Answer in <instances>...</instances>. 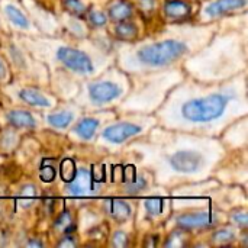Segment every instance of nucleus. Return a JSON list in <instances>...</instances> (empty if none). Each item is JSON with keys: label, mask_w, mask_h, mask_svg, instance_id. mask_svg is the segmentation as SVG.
<instances>
[{"label": "nucleus", "mask_w": 248, "mask_h": 248, "mask_svg": "<svg viewBox=\"0 0 248 248\" xmlns=\"http://www.w3.org/2000/svg\"><path fill=\"white\" fill-rule=\"evenodd\" d=\"M235 97L237 96L234 92L225 90L190 97L185 100L179 108L180 119L189 125H208L221 119Z\"/></svg>", "instance_id": "1"}, {"label": "nucleus", "mask_w": 248, "mask_h": 248, "mask_svg": "<svg viewBox=\"0 0 248 248\" xmlns=\"http://www.w3.org/2000/svg\"><path fill=\"white\" fill-rule=\"evenodd\" d=\"M187 49V44L182 39H163L141 46L135 52V61L145 68H160L182 58Z\"/></svg>", "instance_id": "2"}, {"label": "nucleus", "mask_w": 248, "mask_h": 248, "mask_svg": "<svg viewBox=\"0 0 248 248\" xmlns=\"http://www.w3.org/2000/svg\"><path fill=\"white\" fill-rule=\"evenodd\" d=\"M57 60L70 71L77 74H93L94 73V64L92 58L81 49L73 48V46H60L55 54Z\"/></svg>", "instance_id": "3"}, {"label": "nucleus", "mask_w": 248, "mask_h": 248, "mask_svg": "<svg viewBox=\"0 0 248 248\" xmlns=\"http://www.w3.org/2000/svg\"><path fill=\"white\" fill-rule=\"evenodd\" d=\"M169 167L180 174H195L203 166V155L195 150H177L169 155Z\"/></svg>", "instance_id": "4"}, {"label": "nucleus", "mask_w": 248, "mask_h": 248, "mask_svg": "<svg viewBox=\"0 0 248 248\" xmlns=\"http://www.w3.org/2000/svg\"><path fill=\"white\" fill-rule=\"evenodd\" d=\"M89 99L93 105H106L119 99L124 93V87L112 80H100L89 84Z\"/></svg>", "instance_id": "5"}, {"label": "nucleus", "mask_w": 248, "mask_h": 248, "mask_svg": "<svg viewBox=\"0 0 248 248\" xmlns=\"http://www.w3.org/2000/svg\"><path fill=\"white\" fill-rule=\"evenodd\" d=\"M142 132V126L135 124V122H121V124H115L112 126H108L102 137L105 141L110 142V144H122L126 140L140 135Z\"/></svg>", "instance_id": "6"}, {"label": "nucleus", "mask_w": 248, "mask_h": 248, "mask_svg": "<svg viewBox=\"0 0 248 248\" xmlns=\"http://www.w3.org/2000/svg\"><path fill=\"white\" fill-rule=\"evenodd\" d=\"M217 222L215 214L211 212H189V214H182L177 217V225L179 228L185 231H192V230H205L209 227H214Z\"/></svg>", "instance_id": "7"}, {"label": "nucleus", "mask_w": 248, "mask_h": 248, "mask_svg": "<svg viewBox=\"0 0 248 248\" xmlns=\"http://www.w3.org/2000/svg\"><path fill=\"white\" fill-rule=\"evenodd\" d=\"M65 185H67L65 186L67 192L74 196H84L90 192H94V189H96L93 176L86 169H78L76 171V176L73 177V180H70Z\"/></svg>", "instance_id": "8"}, {"label": "nucleus", "mask_w": 248, "mask_h": 248, "mask_svg": "<svg viewBox=\"0 0 248 248\" xmlns=\"http://www.w3.org/2000/svg\"><path fill=\"white\" fill-rule=\"evenodd\" d=\"M247 0H214L212 3H209L203 13L208 17H218L227 13H231L234 10L243 9L246 7Z\"/></svg>", "instance_id": "9"}, {"label": "nucleus", "mask_w": 248, "mask_h": 248, "mask_svg": "<svg viewBox=\"0 0 248 248\" xmlns=\"http://www.w3.org/2000/svg\"><path fill=\"white\" fill-rule=\"evenodd\" d=\"M164 15L171 20H182L192 15V6L183 0H167L164 3Z\"/></svg>", "instance_id": "10"}, {"label": "nucleus", "mask_w": 248, "mask_h": 248, "mask_svg": "<svg viewBox=\"0 0 248 248\" xmlns=\"http://www.w3.org/2000/svg\"><path fill=\"white\" fill-rule=\"evenodd\" d=\"M108 15L115 22L129 20L134 15V6L126 0H115L109 4Z\"/></svg>", "instance_id": "11"}, {"label": "nucleus", "mask_w": 248, "mask_h": 248, "mask_svg": "<svg viewBox=\"0 0 248 248\" xmlns=\"http://www.w3.org/2000/svg\"><path fill=\"white\" fill-rule=\"evenodd\" d=\"M7 121L12 126L15 128H35L36 125V121L35 118L32 116L31 112L28 110H23V109H15L12 112L7 113Z\"/></svg>", "instance_id": "12"}, {"label": "nucleus", "mask_w": 248, "mask_h": 248, "mask_svg": "<svg viewBox=\"0 0 248 248\" xmlns=\"http://www.w3.org/2000/svg\"><path fill=\"white\" fill-rule=\"evenodd\" d=\"M100 125V121L97 118H92V116H87V118H83L76 126H74V134L77 137H80L81 140L84 141H89L94 137L96 134V129L99 128Z\"/></svg>", "instance_id": "13"}, {"label": "nucleus", "mask_w": 248, "mask_h": 248, "mask_svg": "<svg viewBox=\"0 0 248 248\" xmlns=\"http://www.w3.org/2000/svg\"><path fill=\"white\" fill-rule=\"evenodd\" d=\"M105 206H106V212L118 222H124L131 217V206L124 201L112 199V201H108Z\"/></svg>", "instance_id": "14"}, {"label": "nucleus", "mask_w": 248, "mask_h": 248, "mask_svg": "<svg viewBox=\"0 0 248 248\" xmlns=\"http://www.w3.org/2000/svg\"><path fill=\"white\" fill-rule=\"evenodd\" d=\"M19 97L31 105V106H38V108H49L51 102L48 100V97L45 94H42L41 92L35 90V89H23L19 93Z\"/></svg>", "instance_id": "15"}, {"label": "nucleus", "mask_w": 248, "mask_h": 248, "mask_svg": "<svg viewBox=\"0 0 248 248\" xmlns=\"http://www.w3.org/2000/svg\"><path fill=\"white\" fill-rule=\"evenodd\" d=\"M115 35H116V38H119L122 41H131V39L137 38L138 28L128 20H122V22H118V25L115 28Z\"/></svg>", "instance_id": "16"}, {"label": "nucleus", "mask_w": 248, "mask_h": 248, "mask_svg": "<svg viewBox=\"0 0 248 248\" xmlns=\"http://www.w3.org/2000/svg\"><path fill=\"white\" fill-rule=\"evenodd\" d=\"M4 12H6L7 17L10 19V22H12L15 26H17V28H20V29H28V28H29V19H28L16 6L7 4V6L4 7Z\"/></svg>", "instance_id": "17"}, {"label": "nucleus", "mask_w": 248, "mask_h": 248, "mask_svg": "<svg viewBox=\"0 0 248 248\" xmlns=\"http://www.w3.org/2000/svg\"><path fill=\"white\" fill-rule=\"evenodd\" d=\"M73 119H74V113L73 112H68V110L51 113L48 116L49 125H52L54 128H58V129H65L73 122Z\"/></svg>", "instance_id": "18"}, {"label": "nucleus", "mask_w": 248, "mask_h": 248, "mask_svg": "<svg viewBox=\"0 0 248 248\" xmlns=\"http://www.w3.org/2000/svg\"><path fill=\"white\" fill-rule=\"evenodd\" d=\"M54 228L58 230V231H62L65 234H70L71 231H74L76 225L73 224V215L68 211L61 212V215L54 222Z\"/></svg>", "instance_id": "19"}, {"label": "nucleus", "mask_w": 248, "mask_h": 248, "mask_svg": "<svg viewBox=\"0 0 248 248\" xmlns=\"http://www.w3.org/2000/svg\"><path fill=\"white\" fill-rule=\"evenodd\" d=\"M64 9L76 17H83L87 15L89 9L81 0H62Z\"/></svg>", "instance_id": "20"}, {"label": "nucleus", "mask_w": 248, "mask_h": 248, "mask_svg": "<svg viewBox=\"0 0 248 248\" xmlns=\"http://www.w3.org/2000/svg\"><path fill=\"white\" fill-rule=\"evenodd\" d=\"M235 240V232L230 228H219L212 234V243L218 246L230 244Z\"/></svg>", "instance_id": "21"}, {"label": "nucleus", "mask_w": 248, "mask_h": 248, "mask_svg": "<svg viewBox=\"0 0 248 248\" xmlns=\"http://www.w3.org/2000/svg\"><path fill=\"white\" fill-rule=\"evenodd\" d=\"M187 244V237L185 230H177L174 232H171L169 235V238L166 240V247H183Z\"/></svg>", "instance_id": "22"}, {"label": "nucleus", "mask_w": 248, "mask_h": 248, "mask_svg": "<svg viewBox=\"0 0 248 248\" xmlns=\"http://www.w3.org/2000/svg\"><path fill=\"white\" fill-rule=\"evenodd\" d=\"M76 164L71 158H65L62 163H61V179L68 183L70 180H73V177L76 176Z\"/></svg>", "instance_id": "23"}, {"label": "nucleus", "mask_w": 248, "mask_h": 248, "mask_svg": "<svg viewBox=\"0 0 248 248\" xmlns=\"http://www.w3.org/2000/svg\"><path fill=\"white\" fill-rule=\"evenodd\" d=\"M147 186V182L144 177L141 176H134L132 179L126 180V185H125V189L128 193H140L141 190H144Z\"/></svg>", "instance_id": "24"}, {"label": "nucleus", "mask_w": 248, "mask_h": 248, "mask_svg": "<svg viewBox=\"0 0 248 248\" xmlns=\"http://www.w3.org/2000/svg\"><path fill=\"white\" fill-rule=\"evenodd\" d=\"M87 17H89V22L96 26V28H100V26H105L106 22H108V16L100 12V10H92V12H87Z\"/></svg>", "instance_id": "25"}, {"label": "nucleus", "mask_w": 248, "mask_h": 248, "mask_svg": "<svg viewBox=\"0 0 248 248\" xmlns=\"http://www.w3.org/2000/svg\"><path fill=\"white\" fill-rule=\"evenodd\" d=\"M145 211L151 217H157L163 212V201L161 199H148L145 201Z\"/></svg>", "instance_id": "26"}, {"label": "nucleus", "mask_w": 248, "mask_h": 248, "mask_svg": "<svg viewBox=\"0 0 248 248\" xmlns=\"http://www.w3.org/2000/svg\"><path fill=\"white\" fill-rule=\"evenodd\" d=\"M39 176L42 179V182L48 183V182H52L55 179V169L52 164H46V161L42 164L41 170H39Z\"/></svg>", "instance_id": "27"}, {"label": "nucleus", "mask_w": 248, "mask_h": 248, "mask_svg": "<svg viewBox=\"0 0 248 248\" xmlns=\"http://www.w3.org/2000/svg\"><path fill=\"white\" fill-rule=\"evenodd\" d=\"M231 218H232V221H234L240 228H243V230L247 228L248 218L246 211H237V212H234V214L231 215Z\"/></svg>", "instance_id": "28"}, {"label": "nucleus", "mask_w": 248, "mask_h": 248, "mask_svg": "<svg viewBox=\"0 0 248 248\" xmlns=\"http://www.w3.org/2000/svg\"><path fill=\"white\" fill-rule=\"evenodd\" d=\"M112 244L115 247H125L128 244V237L124 234V232H115L113 237H112Z\"/></svg>", "instance_id": "29"}, {"label": "nucleus", "mask_w": 248, "mask_h": 248, "mask_svg": "<svg viewBox=\"0 0 248 248\" xmlns=\"http://www.w3.org/2000/svg\"><path fill=\"white\" fill-rule=\"evenodd\" d=\"M138 6L142 13H151L155 9V0H138Z\"/></svg>", "instance_id": "30"}, {"label": "nucleus", "mask_w": 248, "mask_h": 248, "mask_svg": "<svg viewBox=\"0 0 248 248\" xmlns=\"http://www.w3.org/2000/svg\"><path fill=\"white\" fill-rule=\"evenodd\" d=\"M77 243H76V237L73 234H65L60 243H58V247H74Z\"/></svg>", "instance_id": "31"}, {"label": "nucleus", "mask_w": 248, "mask_h": 248, "mask_svg": "<svg viewBox=\"0 0 248 248\" xmlns=\"http://www.w3.org/2000/svg\"><path fill=\"white\" fill-rule=\"evenodd\" d=\"M35 193H36V192H35V187H33V186H25V187L22 189V192H20L22 196H25V198L29 196L31 199L35 196Z\"/></svg>", "instance_id": "32"}, {"label": "nucleus", "mask_w": 248, "mask_h": 248, "mask_svg": "<svg viewBox=\"0 0 248 248\" xmlns=\"http://www.w3.org/2000/svg\"><path fill=\"white\" fill-rule=\"evenodd\" d=\"M6 74H7V70H6V65H4V62L0 60V80H3L4 77H6Z\"/></svg>", "instance_id": "33"}, {"label": "nucleus", "mask_w": 248, "mask_h": 248, "mask_svg": "<svg viewBox=\"0 0 248 248\" xmlns=\"http://www.w3.org/2000/svg\"><path fill=\"white\" fill-rule=\"evenodd\" d=\"M26 246H28V247H33V246H36V247H41V246H42V243L36 240V241H29V243H26Z\"/></svg>", "instance_id": "34"}]
</instances>
